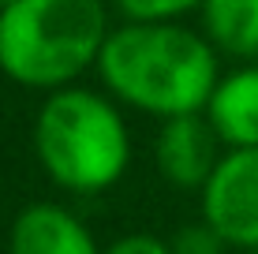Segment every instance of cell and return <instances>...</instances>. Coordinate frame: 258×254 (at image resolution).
<instances>
[{
  "label": "cell",
  "instance_id": "cell-1",
  "mask_svg": "<svg viewBox=\"0 0 258 254\" xmlns=\"http://www.w3.org/2000/svg\"><path fill=\"white\" fill-rule=\"evenodd\" d=\"M97 71L120 101L161 120L206 109L221 82L217 45L180 23H127L112 30Z\"/></svg>",
  "mask_w": 258,
  "mask_h": 254
},
{
  "label": "cell",
  "instance_id": "cell-7",
  "mask_svg": "<svg viewBox=\"0 0 258 254\" xmlns=\"http://www.w3.org/2000/svg\"><path fill=\"white\" fill-rule=\"evenodd\" d=\"M206 116L228 150L258 146V67L232 71L217 82Z\"/></svg>",
  "mask_w": 258,
  "mask_h": 254
},
{
  "label": "cell",
  "instance_id": "cell-9",
  "mask_svg": "<svg viewBox=\"0 0 258 254\" xmlns=\"http://www.w3.org/2000/svg\"><path fill=\"white\" fill-rule=\"evenodd\" d=\"M202 0H116V8L131 23H172L176 15L199 8Z\"/></svg>",
  "mask_w": 258,
  "mask_h": 254
},
{
  "label": "cell",
  "instance_id": "cell-2",
  "mask_svg": "<svg viewBox=\"0 0 258 254\" xmlns=\"http://www.w3.org/2000/svg\"><path fill=\"white\" fill-rule=\"evenodd\" d=\"M101 0H12L0 12V71L30 90H64L105 41Z\"/></svg>",
  "mask_w": 258,
  "mask_h": 254
},
{
  "label": "cell",
  "instance_id": "cell-12",
  "mask_svg": "<svg viewBox=\"0 0 258 254\" xmlns=\"http://www.w3.org/2000/svg\"><path fill=\"white\" fill-rule=\"evenodd\" d=\"M8 4H12V0H0V12H4V8H8Z\"/></svg>",
  "mask_w": 258,
  "mask_h": 254
},
{
  "label": "cell",
  "instance_id": "cell-4",
  "mask_svg": "<svg viewBox=\"0 0 258 254\" xmlns=\"http://www.w3.org/2000/svg\"><path fill=\"white\" fill-rule=\"evenodd\" d=\"M202 217L228 247H258V146L228 150L202 187Z\"/></svg>",
  "mask_w": 258,
  "mask_h": 254
},
{
  "label": "cell",
  "instance_id": "cell-6",
  "mask_svg": "<svg viewBox=\"0 0 258 254\" xmlns=\"http://www.w3.org/2000/svg\"><path fill=\"white\" fill-rule=\"evenodd\" d=\"M8 254H101L90 228L71 209L52 202L26 206L12 224Z\"/></svg>",
  "mask_w": 258,
  "mask_h": 254
},
{
  "label": "cell",
  "instance_id": "cell-3",
  "mask_svg": "<svg viewBox=\"0 0 258 254\" xmlns=\"http://www.w3.org/2000/svg\"><path fill=\"white\" fill-rule=\"evenodd\" d=\"M34 150L56 187L97 195L112 187L131 161V142L120 112L101 94L64 86L52 90L34 120Z\"/></svg>",
  "mask_w": 258,
  "mask_h": 254
},
{
  "label": "cell",
  "instance_id": "cell-13",
  "mask_svg": "<svg viewBox=\"0 0 258 254\" xmlns=\"http://www.w3.org/2000/svg\"><path fill=\"white\" fill-rule=\"evenodd\" d=\"M247 254H258V247H254V250H247Z\"/></svg>",
  "mask_w": 258,
  "mask_h": 254
},
{
  "label": "cell",
  "instance_id": "cell-8",
  "mask_svg": "<svg viewBox=\"0 0 258 254\" xmlns=\"http://www.w3.org/2000/svg\"><path fill=\"white\" fill-rule=\"evenodd\" d=\"M202 23L217 52L258 56V0H202Z\"/></svg>",
  "mask_w": 258,
  "mask_h": 254
},
{
  "label": "cell",
  "instance_id": "cell-5",
  "mask_svg": "<svg viewBox=\"0 0 258 254\" xmlns=\"http://www.w3.org/2000/svg\"><path fill=\"white\" fill-rule=\"evenodd\" d=\"M217 142L221 135L213 131L210 116H199V112H183V116H168L161 131H157L154 142V157L161 176L172 183V187L195 191L206 187L213 168H217Z\"/></svg>",
  "mask_w": 258,
  "mask_h": 254
},
{
  "label": "cell",
  "instance_id": "cell-11",
  "mask_svg": "<svg viewBox=\"0 0 258 254\" xmlns=\"http://www.w3.org/2000/svg\"><path fill=\"white\" fill-rule=\"evenodd\" d=\"M101 254H172V247L150 232H135V235H123V239L109 243Z\"/></svg>",
  "mask_w": 258,
  "mask_h": 254
},
{
  "label": "cell",
  "instance_id": "cell-10",
  "mask_svg": "<svg viewBox=\"0 0 258 254\" xmlns=\"http://www.w3.org/2000/svg\"><path fill=\"white\" fill-rule=\"evenodd\" d=\"M168 247H172V254H221L228 243L221 239V232L202 217L199 224H183V228L168 239Z\"/></svg>",
  "mask_w": 258,
  "mask_h": 254
}]
</instances>
